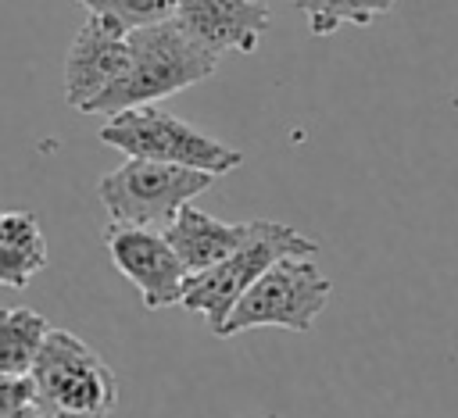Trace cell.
I'll return each instance as SVG.
<instances>
[{
  "label": "cell",
  "mask_w": 458,
  "mask_h": 418,
  "mask_svg": "<svg viewBox=\"0 0 458 418\" xmlns=\"http://www.w3.org/2000/svg\"><path fill=\"white\" fill-rule=\"evenodd\" d=\"M125 43H129V61H125L122 75L97 100H89L82 114H107L111 118L125 107L157 104L172 93H182V89L204 82L218 64L172 18L129 29Z\"/></svg>",
  "instance_id": "1"
},
{
  "label": "cell",
  "mask_w": 458,
  "mask_h": 418,
  "mask_svg": "<svg viewBox=\"0 0 458 418\" xmlns=\"http://www.w3.org/2000/svg\"><path fill=\"white\" fill-rule=\"evenodd\" d=\"M29 379L32 404L43 418H107L118 407V379L111 364L68 329H47Z\"/></svg>",
  "instance_id": "2"
},
{
  "label": "cell",
  "mask_w": 458,
  "mask_h": 418,
  "mask_svg": "<svg viewBox=\"0 0 458 418\" xmlns=\"http://www.w3.org/2000/svg\"><path fill=\"white\" fill-rule=\"evenodd\" d=\"M100 143L122 150L125 157H143V161H165V164H182L197 168L208 175H225L243 164V154L190 121L161 111L157 104H140L111 114L100 125Z\"/></svg>",
  "instance_id": "3"
},
{
  "label": "cell",
  "mask_w": 458,
  "mask_h": 418,
  "mask_svg": "<svg viewBox=\"0 0 458 418\" xmlns=\"http://www.w3.org/2000/svg\"><path fill=\"white\" fill-rule=\"evenodd\" d=\"M318 239L301 236L297 229L283 225V222H268V218H254L247 239L222 257L218 264L186 275V289H182V307L193 314H204L211 332L222 325V318L229 314V307L243 297V289L279 257H315Z\"/></svg>",
  "instance_id": "4"
},
{
  "label": "cell",
  "mask_w": 458,
  "mask_h": 418,
  "mask_svg": "<svg viewBox=\"0 0 458 418\" xmlns=\"http://www.w3.org/2000/svg\"><path fill=\"white\" fill-rule=\"evenodd\" d=\"M329 293L333 282L318 272L311 257H279L243 289V297L215 329V336H240L261 325L308 332L322 314Z\"/></svg>",
  "instance_id": "5"
},
{
  "label": "cell",
  "mask_w": 458,
  "mask_h": 418,
  "mask_svg": "<svg viewBox=\"0 0 458 418\" xmlns=\"http://www.w3.org/2000/svg\"><path fill=\"white\" fill-rule=\"evenodd\" d=\"M211 182H215V175L197 171V168L129 157L122 168L107 171L97 182V193H100V204H104L111 222L143 225V229L161 225L165 229L168 218L182 204L200 196Z\"/></svg>",
  "instance_id": "6"
},
{
  "label": "cell",
  "mask_w": 458,
  "mask_h": 418,
  "mask_svg": "<svg viewBox=\"0 0 458 418\" xmlns=\"http://www.w3.org/2000/svg\"><path fill=\"white\" fill-rule=\"evenodd\" d=\"M104 243H107L114 268L140 289V300L147 311L172 307L182 300L186 268L179 264V257L172 254V247L165 243L161 232L143 229V225L111 222L104 229Z\"/></svg>",
  "instance_id": "7"
},
{
  "label": "cell",
  "mask_w": 458,
  "mask_h": 418,
  "mask_svg": "<svg viewBox=\"0 0 458 418\" xmlns=\"http://www.w3.org/2000/svg\"><path fill=\"white\" fill-rule=\"evenodd\" d=\"M172 21L218 61L222 54H254L272 11L268 0H175Z\"/></svg>",
  "instance_id": "8"
},
{
  "label": "cell",
  "mask_w": 458,
  "mask_h": 418,
  "mask_svg": "<svg viewBox=\"0 0 458 418\" xmlns=\"http://www.w3.org/2000/svg\"><path fill=\"white\" fill-rule=\"evenodd\" d=\"M125 61H129L125 29L104 14H89L64 57V104L86 111V104L97 100L122 75Z\"/></svg>",
  "instance_id": "9"
},
{
  "label": "cell",
  "mask_w": 458,
  "mask_h": 418,
  "mask_svg": "<svg viewBox=\"0 0 458 418\" xmlns=\"http://www.w3.org/2000/svg\"><path fill=\"white\" fill-rule=\"evenodd\" d=\"M250 232V222H222L193 204H182L168 225H165V243L172 247V254L179 257V264L186 268V275L204 272L211 264H218L222 257H229Z\"/></svg>",
  "instance_id": "10"
},
{
  "label": "cell",
  "mask_w": 458,
  "mask_h": 418,
  "mask_svg": "<svg viewBox=\"0 0 458 418\" xmlns=\"http://www.w3.org/2000/svg\"><path fill=\"white\" fill-rule=\"evenodd\" d=\"M47 268V239L32 211H0V286L25 289Z\"/></svg>",
  "instance_id": "11"
},
{
  "label": "cell",
  "mask_w": 458,
  "mask_h": 418,
  "mask_svg": "<svg viewBox=\"0 0 458 418\" xmlns=\"http://www.w3.org/2000/svg\"><path fill=\"white\" fill-rule=\"evenodd\" d=\"M47 329V318L32 307H0V372L29 375Z\"/></svg>",
  "instance_id": "12"
},
{
  "label": "cell",
  "mask_w": 458,
  "mask_h": 418,
  "mask_svg": "<svg viewBox=\"0 0 458 418\" xmlns=\"http://www.w3.org/2000/svg\"><path fill=\"white\" fill-rule=\"evenodd\" d=\"M308 18L311 36H333L344 25H369L372 18L394 11L397 0H293Z\"/></svg>",
  "instance_id": "13"
},
{
  "label": "cell",
  "mask_w": 458,
  "mask_h": 418,
  "mask_svg": "<svg viewBox=\"0 0 458 418\" xmlns=\"http://www.w3.org/2000/svg\"><path fill=\"white\" fill-rule=\"evenodd\" d=\"M89 14H104L111 21H118L125 32L140 29V25H154L172 18L175 0H79Z\"/></svg>",
  "instance_id": "14"
},
{
  "label": "cell",
  "mask_w": 458,
  "mask_h": 418,
  "mask_svg": "<svg viewBox=\"0 0 458 418\" xmlns=\"http://www.w3.org/2000/svg\"><path fill=\"white\" fill-rule=\"evenodd\" d=\"M25 404H32V379L29 375H7V372H0V414L18 411Z\"/></svg>",
  "instance_id": "15"
},
{
  "label": "cell",
  "mask_w": 458,
  "mask_h": 418,
  "mask_svg": "<svg viewBox=\"0 0 458 418\" xmlns=\"http://www.w3.org/2000/svg\"><path fill=\"white\" fill-rule=\"evenodd\" d=\"M0 418H43V411H39L36 404H25V407H18V411H7V414H0Z\"/></svg>",
  "instance_id": "16"
}]
</instances>
